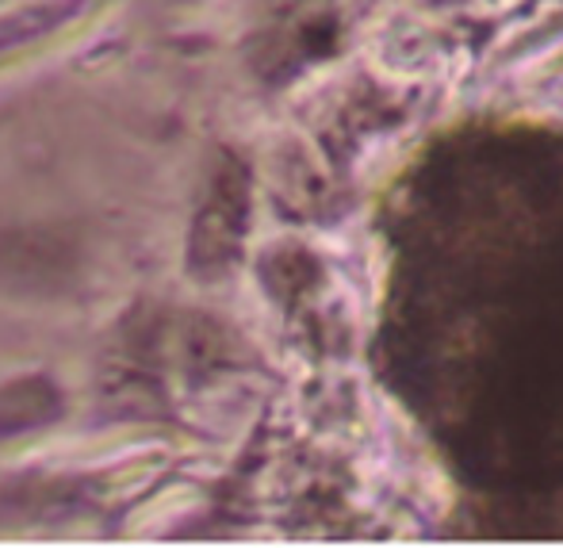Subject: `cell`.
I'll list each match as a JSON object with an SVG mask.
<instances>
[{
	"label": "cell",
	"instance_id": "1",
	"mask_svg": "<svg viewBox=\"0 0 563 548\" xmlns=\"http://www.w3.org/2000/svg\"><path fill=\"white\" fill-rule=\"evenodd\" d=\"M77 273V245L62 230H12L0 238V276L12 288L58 292Z\"/></svg>",
	"mask_w": 563,
	"mask_h": 548
}]
</instances>
